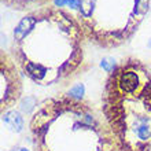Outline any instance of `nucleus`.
<instances>
[{"label":"nucleus","mask_w":151,"mask_h":151,"mask_svg":"<svg viewBox=\"0 0 151 151\" xmlns=\"http://www.w3.org/2000/svg\"><path fill=\"white\" fill-rule=\"evenodd\" d=\"M104 117L121 151H151V73L137 60L119 65L103 95Z\"/></svg>","instance_id":"nucleus-2"},{"label":"nucleus","mask_w":151,"mask_h":151,"mask_svg":"<svg viewBox=\"0 0 151 151\" xmlns=\"http://www.w3.org/2000/svg\"><path fill=\"white\" fill-rule=\"evenodd\" d=\"M1 124L14 133H21L25 127L24 117L18 110H7L1 113Z\"/></svg>","instance_id":"nucleus-5"},{"label":"nucleus","mask_w":151,"mask_h":151,"mask_svg":"<svg viewBox=\"0 0 151 151\" xmlns=\"http://www.w3.org/2000/svg\"><path fill=\"white\" fill-rule=\"evenodd\" d=\"M100 68L103 69L106 73H114L115 70H117V62H115L114 58H111V56H106V58H103V59L100 60Z\"/></svg>","instance_id":"nucleus-9"},{"label":"nucleus","mask_w":151,"mask_h":151,"mask_svg":"<svg viewBox=\"0 0 151 151\" xmlns=\"http://www.w3.org/2000/svg\"><path fill=\"white\" fill-rule=\"evenodd\" d=\"M18 151H30V150L26 147H21V148H18Z\"/></svg>","instance_id":"nucleus-12"},{"label":"nucleus","mask_w":151,"mask_h":151,"mask_svg":"<svg viewBox=\"0 0 151 151\" xmlns=\"http://www.w3.org/2000/svg\"><path fill=\"white\" fill-rule=\"evenodd\" d=\"M6 3L12 4V6H17L18 8H30L29 6L30 4H41L45 0H4Z\"/></svg>","instance_id":"nucleus-10"},{"label":"nucleus","mask_w":151,"mask_h":151,"mask_svg":"<svg viewBox=\"0 0 151 151\" xmlns=\"http://www.w3.org/2000/svg\"><path fill=\"white\" fill-rule=\"evenodd\" d=\"M80 0H54L55 7H63V6H69L70 8H80Z\"/></svg>","instance_id":"nucleus-11"},{"label":"nucleus","mask_w":151,"mask_h":151,"mask_svg":"<svg viewBox=\"0 0 151 151\" xmlns=\"http://www.w3.org/2000/svg\"><path fill=\"white\" fill-rule=\"evenodd\" d=\"M83 30L102 45H118L136 30L148 11V0H80Z\"/></svg>","instance_id":"nucleus-3"},{"label":"nucleus","mask_w":151,"mask_h":151,"mask_svg":"<svg viewBox=\"0 0 151 151\" xmlns=\"http://www.w3.org/2000/svg\"><path fill=\"white\" fill-rule=\"evenodd\" d=\"M84 95H85V85L81 83L73 85L68 91V96L74 100H84Z\"/></svg>","instance_id":"nucleus-8"},{"label":"nucleus","mask_w":151,"mask_h":151,"mask_svg":"<svg viewBox=\"0 0 151 151\" xmlns=\"http://www.w3.org/2000/svg\"><path fill=\"white\" fill-rule=\"evenodd\" d=\"M36 21H37L36 14H33V15H26L25 18H22L21 22L17 25L15 29H14V40H15V41H21L22 39H25L26 35L33 29Z\"/></svg>","instance_id":"nucleus-6"},{"label":"nucleus","mask_w":151,"mask_h":151,"mask_svg":"<svg viewBox=\"0 0 151 151\" xmlns=\"http://www.w3.org/2000/svg\"><path fill=\"white\" fill-rule=\"evenodd\" d=\"M30 132L35 151H121L103 111L69 96L40 104Z\"/></svg>","instance_id":"nucleus-1"},{"label":"nucleus","mask_w":151,"mask_h":151,"mask_svg":"<svg viewBox=\"0 0 151 151\" xmlns=\"http://www.w3.org/2000/svg\"><path fill=\"white\" fill-rule=\"evenodd\" d=\"M37 107V99L35 96H25L19 102V110L24 114H30Z\"/></svg>","instance_id":"nucleus-7"},{"label":"nucleus","mask_w":151,"mask_h":151,"mask_svg":"<svg viewBox=\"0 0 151 151\" xmlns=\"http://www.w3.org/2000/svg\"><path fill=\"white\" fill-rule=\"evenodd\" d=\"M1 113L7 111L8 109L18 102L21 95V81L17 76L14 66L8 62H1Z\"/></svg>","instance_id":"nucleus-4"}]
</instances>
